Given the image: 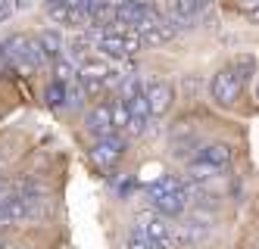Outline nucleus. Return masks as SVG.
I'll use <instances>...</instances> for the list:
<instances>
[{
    "label": "nucleus",
    "mask_w": 259,
    "mask_h": 249,
    "mask_svg": "<svg viewBox=\"0 0 259 249\" xmlns=\"http://www.w3.org/2000/svg\"><path fill=\"white\" fill-rule=\"evenodd\" d=\"M7 53H10V63L16 69H25V72H38L44 66V56H41V47L34 37L28 34H10L7 41H4Z\"/></svg>",
    "instance_id": "obj_1"
},
{
    "label": "nucleus",
    "mask_w": 259,
    "mask_h": 249,
    "mask_svg": "<svg viewBox=\"0 0 259 249\" xmlns=\"http://www.w3.org/2000/svg\"><path fill=\"white\" fill-rule=\"evenodd\" d=\"M91 162H94L100 171H113L122 156H125V137L116 131V134H106V137H94V143H91Z\"/></svg>",
    "instance_id": "obj_2"
},
{
    "label": "nucleus",
    "mask_w": 259,
    "mask_h": 249,
    "mask_svg": "<svg viewBox=\"0 0 259 249\" xmlns=\"http://www.w3.org/2000/svg\"><path fill=\"white\" fill-rule=\"evenodd\" d=\"M209 90H212V100L222 103V106H231L237 97H240V90H244V81H240V75L225 66V69H219L212 75V81H209Z\"/></svg>",
    "instance_id": "obj_3"
},
{
    "label": "nucleus",
    "mask_w": 259,
    "mask_h": 249,
    "mask_svg": "<svg viewBox=\"0 0 259 249\" xmlns=\"http://www.w3.org/2000/svg\"><path fill=\"white\" fill-rule=\"evenodd\" d=\"M106 75H109V69L97 60H81L75 69V78H78V84L88 97H100L106 90Z\"/></svg>",
    "instance_id": "obj_4"
},
{
    "label": "nucleus",
    "mask_w": 259,
    "mask_h": 249,
    "mask_svg": "<svg viewBox=\"0 0 259 249\" xmlns=\"http://www.w3.org/2000/svg\"><path fill=\"white\" fill-rule=\"evenodd\" d=\"M150 206L156 209V215L169 218V221H178L184 212H188V206H191V196H188V184H181L178 190H172V193H165V196L153 200Z\"/></svg>",
    "instance_id": "obj_5"
},
{
    "label": "nucleus",
    "mask_w": 259,
    "mask_h": 249,
    "mask_svg": "<svg viewBox=\"0 0 259 249\" xmlns=\"http://www.w3.org/2000/svg\"><path fill=\"white\" fill-rule=\"evenodd\" d=\"M144 97H147V106H150V119L156 116H165L169 112V106H172V100H175V90H172V84L169 81H147L144 84Z\"/></svg>",
    "instance_id": "obj_6"
},
{
    "label": "nucleus",
    "mask_w": 259,
    "mask_h": 249,
    "mask_svg": "<svg viewBox=\"0 0 259 249\" xmlns=\"http://www.w3.org/2000/svg\"><path fill=\"white\" fill-rule=\"evenodd\" d=\"M178 221H181V224L172 231V240L181 243V246H197L203 237H209V231H212V224H209L206 218H200V215H197V218H184V215H181Z\"/></svg>",
    "instance_id": "obj_7"
},
{
    "label": "nucleus",
    "mask_w": 259,
    "mask_h": 249,
    "mask_svg": "<svg viewBox=\"0 0 259 249\" xmlns=\"http://www.w3.org/2000/svg\"><path fill=\"white\" fill-rule=\"evenodd\" d=\"M84 131L91 134V137H106V134H116L113 109H109V103H94V106L84 112Z\"/></svg>",
    "instance_id": "obj_8"
},
{
    "label": "nucleus",
    "mask_w": 259,
    "mask_h": 249,
    "mask_svg": "<svg viewBox=\"0 0 259 249\" xmlns=\"http://www.w3.org/2000/svg\"><path fill=\"white\" fill-rule=\"evenodd\" d=\"M231 146L228 143H206V146H197V156H194V162H200V165H209V168H228V162H231Z\"/></svg>",
    "instance_id": "obj_9"
},
{
    "label": "nucleus",
    "mask_w": 259,
    "mask_h": 249,
    "mask_svg": "<svg viewBox=\"0 0 259 249\" xmlns=\"http://www.w3.org/2000/svg\"><path fill=\"white\" fill-rule=\"evenodd\" d=\"M138 221H141V227L147 231V237H150V240H153L159 249H169V246H175L169 218H162V215H150V218H138Z\"/></svg>",
    "instance_id": "obj_10"
},
{
    "label": "nucleus",
    "mask_w": 259,
    "mask_h": 249,
    "mask_svg": "<svg viewBox=\"0 0 259 249\" xmlns=\"http://www.w3.org/2000/svg\"><path fill=\"white\" fill-rule=\"evenodd\" d=\"M138 37H141V44H150V47H156V44H165V41H172V34H175V22L172 19H159V22H153V25H147V28H141V31H135Z\"/></svg>",
    "instance_id": "obj_11"
},
{
    "label": "nucleus",
    "mask_w": 259,
    "mask_h": 249,
    "mask_svg": "<svg viewBox=\"0 0 259 249\" xmlns=\"http://www.w3.org/2000/svg\"><path fill=\"white\" fill-rule=\"evenodd\" d=\"M34 41H38V47H41L44 63H53L57 56H63V37H60V31H41Z\"/></svg>",
    "instance_id": "obj_12"
},
{
    "label": "nucleus",
    "mask_w": 259,
    "mask_h": 249,
    "mask_svg": "<svg viewBox=\"0 0 259 249\" xmlns=\"http://www.w3.org/2000/svg\"><path fill=\"white\" fill-rule=\"evenodd\" d=\"M184 181L181 178H175V175H162V178H156L150 187H147V200H159V196H165V193H172V190H178Z\"/></svg>",
    "instance_id": "obj_13"
},
{
    "label": "nucleus",
    "mask_w": 259,
    "mask_h": 249,
    "mask_svg": "<svg viewBox=\"0 0 259 249\" xmlns=\"http://www.w3.org/2000/svg\"><path fill=\"white\" fill-rule=\"evenodd\" d=\"M125 249H159V246L147 237V231L141 227V221H135L132 231H128V237H125Z\"/></svg>",
    "instance_id": "obj_14"
},
{
    "label": "nucleus",
    "mask_w": 259,
    "mask_h": 249,
    "mask_svg": "<svg viewBox=\"0 0 259 249\" xmlns=\"http://www.w3.org/2000/svg\"><path fill=\"white\" fill-rule=\"evenodd\" d=\"M228 66H231V69L240 75V81H247L250 75L256 72V56H253V53H237V56H234V60H231Z\"/></svg>",
    "instance_id": "obj_15"
},
{
    "label": "nucleus",
    "mask_w": 259,
    "mask_h": 249,
    "mask_svg": "<svg viewBox=\"0 0 259 249\" xmlns=\"http://www.w3.org/2000/svg\"><path fill=\"white\" fill-rule=\"evenodd\" d=\"M44 97H47L50 106H66V81H57V78H53V81L47 84V90H44Z\"/></svg>",
    "instance_id": "obj_16"
},
{
    "label": "nucleus",
    "mask_w": 259,
    "mask_h": 249,
    "mask_svg": "<svg viewBox=\"0 0 259 249\" xmlns=\"http://www.w3.org/2000/svg\"><path fill=\"white\" fill-rule=\"evenodd\" d=\"M109 109H113V125H116V131H125L128 128V106H125V100L122 97L113 100V103H109Z\"/></svg>",
    "instance_id": "obj_17"
},
{
    "label": "nucleus",
    "mask_w": 259,
    "mask_h": 249,
    "mask_svg": "<svg viewBox=\"0 0 259 249\" xmlns=\"http://www.w3.org/2000/svg\"><path fill=\"white\" fill-rule=\"evenodd\" d=\"M10 16H13V4L10 0H0V22H7Z\"/></svg>",
    "instance_id": "obj_18"
},
{
    "label": "nucleus",
    "mask_w": 259,
    "mask_h": 249,
    "mask_svg": "<svg viewBox=\"0 0 259 249\" xmlns=\"http://www.w3.org/2000/svg\"><path fill=\"white\" fill-rule=\"evenodd\" d=\"M237 4V10H244V13H253L256 7H259V0H234Z\"/></svg>",
    "instance_id": "obj_19"
},
{
    "label": "nucleus",
    "mask_w": 259,
    "mask_h": 249,
    "mask_svg": "<svg viewBox=\"0 0 259 249\" xmlns=\"http://www.w3.org/2000/svg\"><path fill=\"white\" fill-rule=\"evenodd\" d=\"M0 66H13V63H10V53H7L4 44H0Z\"/></svg>",
    "instance_id": "obj_20"
},
{
    "label": "nucleus",
    "mask_w": 259,
    "mask_h": 249,
    "mask_svg": "<svg viewBox=\"0 0 259 249\" xmlns=\"http://www.w3.org/2000/svg\"><path fill=\"white\" fill-rule=\"evenodd\" d=\"M10 4H13V10H25L31 0H10Z\"/></svg>",
    "instance_id": "obj_21"
},
{
    "label": "nucleus",
    "mask_w": 259,
    "mask_h": 249,
    "mask_svg": "<svg viewBox=\"0 0 259 249\" xmlns=\"http://www.w3.org/2000/svg\"><path fill=\"white\" fill-rule=\"evenodd\" d=\"M63 4H72V0H47V7H63Z\"/></svg>",
    "instance_id": "obj_22"
},
{
    "label": "nucleus",
    "mask_w": 259,
    "mask_h": 249,
    "mask_svg": "<svg viewBox=\"0 0 259 249\" xmlns=\"http://www.w3.org/2000/svg\"><path fill=\"white\" fill-rule=\"evenodd\" d=\"M250 16H253V19H256V22H259V7H256V10H253V13H250Z\"/></svg>",
    "instance_id": "obj_23"
},
{
    "label": "nucleus",
    "mask_w": 259,
    "mask_h": 249,
    "mask_svg": "<svg viewBox=\"0 0 259 249\" xmlns=\"http://www.w3.org/2000/svg\"><path fill=\"white\" fill-rule=\"evenodd\" d=\"M0 249H4V237H0Z\"/></svg>",
    "instance_id": "obj_24"
}]
</instances>
